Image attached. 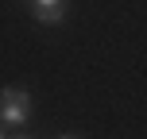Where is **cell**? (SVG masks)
Masks as SVG:
<instances>
[{
	"mask_svg": "<svg viewBox=\"0 0 147 139\" xmlns=\"http://www.w3.org/2000/svg\"><path fill=\"white\" fill-rule=\"evenodd\" d=\"M31 120V93L27 89H0V124L23 128Z\"/></svg>",
	"mask_w": 147,
	"mask_h": 139,
	"instance_id": "1",
	"label": "cell"
},
{
	"mask_svg": "<svg viewBox=\"0 0 147 139\" xmlns=\"http://www.w3.org/2000/svg\"><path fill=\"white\" fill-rule=\"evenodd\" d=\"M62 15H66L62 4H43V8H35V19H39V23H62Z\"/></svg>",
	"mask_w": 147,
	"mask_h": 139,
	"instance_id": "2",
	"label": "cell"
},
{
	"mask_svg": "<svg viewBox=\"0 0 147 139\" xmlns=\"http://www.w3.org/2000/svg\"><path fill=\"white\" fill-rule=\"evenodd\" d=\"M43 4H62V0H35V8H43Z\"/></svg>",
	"mask_w": 147,
	"mask_h": 139,
	"instance_id": "3",
	"label": "cell"
},
{
	"mask_svg": "<svg viewBox=\"0 0 147 139\" xmlns=\"http://www.w3.org/2000/svg\"><path fill=\"white\" fill-rule=\"evenodd\" d=\"M12 139H31V135H12Z\"/></svg>",
	"mask_w": 147,
	"mask_h": 139,
	"instance_id": "4",
	"label": "cell"
},
{
	"mask_svg": "<svg viewBox=\"0 0 147 139\" xmlns=\"http://www.w3.org/2000/svg\"><path fill=\"white\" fill-rule=\"evenodd\" d=\"M0 139H8V135H4V128H0Z\"/></svg>",
	"mask_w": 147,
	"mask_h": 139,
	"instance_id": "5",
	"label": "cell"
},
{
	"mask_svg": "<svg viewBox=\"0 0 147 139\" xmlns=\"http://www.w3.org/2000/svg\"><path fill=\"white\" fill-rule=\"evenodd\" d=\"M62 139H74V135H62Z\"/></svg>",
	"mask_w": 147,
	"mask_h": 139,
	"instance_id": "6",
	"label": "cell"
}]
</instances>
